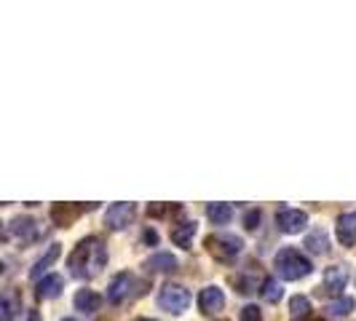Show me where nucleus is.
<instances>
[{"mask_svg":"<svg viewBox=\"0 0 356 321\" xmlns=\"http://www.w3.org/2000/svg\"><path fill=\"white\" fill-rule=\"evenodd\" d=\"M273 265H276V273L284 281H300L305 276H311V270H314L311 260L300 249H295V247H284V249L276 252Z\"/></svg>","mask_w":356,"mask_h":321,"instance_id":"2","label":"nucleus"},{"mask_svg":"<svg viewBox=\"0 0 356 321\" xmlns=\"http://www.w3.org/2000/svg\"><path fill=\"white\" fill-rule=\"evenodd\" d=\"M40 228H38V222L33 217H17V220H11L8 225H6V231H3V238L8 241V238H19V241H24V244H30V241H35Z\"/></svg>","mask_w":356,"mask_h":321,"instance_id":"8","label":"nucleus"},{"mask_svg":"<svg viewBox=\"0 0 356 321\" xmlns=\"http://www.w3.org/2000/svg\"><path fill=\"white\" fill-rule=\"evenodd\" d=\"M177 265H179L177 257L172 252H159V254H153V257L145 260V270L147 273H175Z\"/></svg>","mask_w":356,"mask_h":321,"instance_id":"13","label":"nucleus"},{"mask_svg":"<svg viewBox=\"0 0 356 321\" xmlns=\"http://www.w3.org/2000/svg\"><path fill=\"white\" fill-rule=\"evenodd\" d=\"M134 321H156V319H134Z\"/></svg>","mask_w":356,"mask_h":321,"instance_id":"30","label":"nucleus"},{"mask_svg":"<svg viewBox=\"0 0 356 321\" xmlns=\"http://www.w3.org/2000/svg\"><path fill=\"white\" fill-rule=\"evenodd\" d=\"M305 225H308V214L303 209H289V206H284V209L276 212V228L282 233H286V236H298L300 231H305Z\"/></svg>","mask_w":356,"mask_h":321,"instance_id":"7","label":"nucleus"},{"mask_svg":"<svg viewBox=\"0 0 356 321\" xmlns=\"http://www.w3.org/2000/svg\"><path fill=\"white\" fill-rule=\"evenodd\" d=\"M131 286H137V279L131 276V273H118L113 281H110V286H107V300L113 305H121L124 300H129L131 297Z\"/></svg>","mask_w":356,"mask_h":321,"instance_id":"11","label":"nucleus"},{"mask_svg":"<svg viewBox=\"0 0 356 321\" xmlns=\"http://www.w3.org/2000/svg\"><path fill=\"white\" fill-rule=\"evenodd\" d=\"M266 281H268V279L263 276L260 265L250 263L244 273H238V276H236V289H238L241 295H254V292H263Z\"/></svg>","mask_w":356,"mask_h":321,"instance_id":"10","label":"nucleus"},{"mask_svg":"<svg viewBox=\"0 0 356 321\" xmlns=\"http://www.w3.org/2000/svg\"><path fill=\"white\" fill-rule=\"evenodd\" d=\"M263 297H266L268 303H279L282 300V295H284V289H282V284L276 281V279H268L266 286H263V292H260Z\"/></svg>","mask_w":356,"mask_h":321,"instance_id":"24","label":"nucleus"},{"mask_svg":"<svg viewBox=\"0 0 356 321\" xmlns=\"http://www.w3.org/2000/svg\"><path fill=\"white\" fill-rule=\"evenodd\" d=\"M305 247H308V252H314V254H330V236L321 231V228H316V231L308 233Z\"/></svg>","mask_w":356,"mask_h":321,"instance_id":"21","label":"nucleus"},{"mask_svg":"<svg viewBox=\"0 0 356 321\" xmlns=\"http://www.w3.org/2000/svg\"><path fill=\"white\" fill-rule=\"evenodd\" d=\"M207 217L212 220L214 225H228L233 220V206L231 204H209L207 206Z\"/></svg>","mask_w":356,"mask_h":321,"instance_id":"22","label":"nucleus"},{"mask_svg":"<svg viewBox=\"0 0 356 321\" xmlns=\"http://www.w3.org/2000/svg\"><path fill=\"white\" fill-rule=\"evenodd\" d=\"M338 241L343 247H356V214L338 217Z\"/></svg>","mask_w":356,"mask_h":321,"instance_id":"17","label":"nucleus"},{"mask_svg":"<svg viewBox=\"0 0 356 321\" xmlns=\"http://www.w3.org/2000/svg\"><path fill=\"white\" fill-rule=\"evenodd\" d=\"M17 313H22V297L17 289H6L0 300V321H14Z\"/></svg>","mask_w":356,"mask_h":321,"instance_id":"16","label":"nucleus"},{"mask_svg":"<svg viewBox=\"0 0 356 321\" xmlns=\"http://www.w3.org/2000/svg\"><path fill=\"white\" fill-rule=\"evenodd\" d=\"M24 321H40L38 311H27V313H24Z\"/></svg>","mask_w":356,"mask_h":321,"instance_id":"29","label":"nucleus"},{"mask_svg":"<svg viewBox=\"0 0 356 321\" xmlns=\"http://www.w3.org/2000/svg\"><path fill=\"white\" fill-rule=\"evenodd\" d=\"M94 204H54L51 206V220L59 228H70L72 222L83 212H91Z\"/></svg>","mask_w":356,"mask_h":321,"instance_id":"9","label":"nucleus"},{"mask_svg":"<svg viewBox=\"0 0 356 321\" xmlns=\"http://www.w3.org/2000/svg\"><path fill=\"white\" fill-rule=\"evenodd\" d=\"M354 308H356L354 297H340V300H335L327 311H330V316H332V319H346V316H351V313H354Z\"/></svg>","mask_w":356,"mask_h":321,"instance_id":"23","label":"nucleus"},{"mask_svg":"<svg viewBox=\"0 0 356 321\" xmlns=\"http://www.w3.org/2000/svg\"><path fill=\"white\" fill-rule=\"evenodd\" d=\"M143 241L145 244H156V241H159V233L153 231V228H147V231L143 233Z\"/></svg>","mask_w":356,"mask_h":321,"instance_id":"28","label":"nucleus"},{"mask_svg":"<svg viewBox=\"0 0 356 321\" xmlns=\"http://www.w3.org/2000/svg\"><path fill=\"white\" fill-rule=\"evenodd\" d=\"M196 231H198L196 220H182V222H177V225L172 228V233H169V236H172V244H177L182 249H191Z\"/></svg>","mask_w":356,"mask_h":321,"instance_id":"14","label":"nucleus"},{"mask_svg":"<svg viewBox=\"0 0 356 321\" xmlns=\"http://www.w3.org/2000/svg\"><path fill=\"white\" fill-rule=\"evenodd\" d=\"M59 252H62V249H59V244H51V247H49V252H46V254L38 260L35 265L30 268V276H33V279H40V276H43V273H46V270H49V268L59 260Z\"/></svg>","mask_w":356,"mask_h":321,"instance_id":"20","label":"nucleus"},{"mask_svg":"<svg viewBox=\"0 0 356 321\" xmlns=\"http://www.w3.org/2000/svg\"><path fill=\"white\" fill-rule=\"evenodd\" d=\"M62 321H78V319H62Z\"/></svg>","mask_w":356,"mask_h":321,"instance_id":"31","label":"nucleus"},{"mask_svg":"<svg viewBox=\"0 0 356 321\" xmlns=\"http://www.w3.org/2000/svg\"><path fill=\"white\" fill-rule=\"evenodd\" d=\"M311 321H319V319H311Z\"/></svg>","mask_w":356,"mask_h":321,"instance_id":"32","label":"nucleus"},{"mask_svg":"<svg viewBox=\"0 0 356 321\" xmlns=\"http://www.w3.org/2000/svg\"><path fill=\"white\" fill-rule=\"evenodd\" d=\"M134 217H137V206L121 201V204H113L105 212V225L110 231L118 233V231H124V228H129V225L134 222Z\"/></svg>","mask_w":356,"mask_h":321,"instance_id":"5","label":"nucleus"},{"mask_svg":"<svg viewBox=\"0 0 356 321\" xmlns=\"http://www.w3.org/2000/svg\"><path fill=\"white\" fill-rule=\"evenodd\" d=\"M177 212H182L179 204H175V206H172V204H150V206H147V214H150V217H166V214H177Z\"/></svg>","mask_w":356,"mask_h":321,"instance_id":"25","label":"nucleus"},{"mask_svg":"<svg viewBox=\"0 0 356 321\" xmlns=\"http://www.w3.org/2000/svg\"><path fill=\"white\" fill-rule=\"evenodd\" d=\"M159 305L166 311V313H175V316H179V313H185V311H188V305H191V292H188L182 284L161 286Z\"/></svg>","mask_w":356,"mask_h":321,"instance_id":"4","label":"nucleus"},{"mask_svg":"<svg viewBox=\"0 0 356 321\" xmlns=\"http://www.w3.org/2000/svg\"><path fill=\"white\" fill-rule=\"evenodd\" d=\"M62 286H65L62 276H46V279H43V281H38V286H35L38 300H54V297H59Z\"/></svg>","mask_w":356,"mask_h":321,"instance_id":"18","label":"nucleus"},{"mask_svg":"<svg viewBox=\"0 0 356 321\" xmlns=\"http://www.w3.org/2000/svg\"><path fill=\"white\" fill-rule=\"evenodd\" d=\"M238 321H263V311L257 305H244L238 313Z\"/></svg>","mask_w":356,"mask_h":321,"instance_id":"26","label":"nucleus"},{"mask_svg":"<svg viewBox=\"0 0 356 321\" xmlns=\"http://www.w3.org/2000/svg\"><path fill=\"white\" fill-rule=\"evenodd\" d=\"M207 252L212 254L217 263L233 265L236 257L244 252V241L238 236H231V233H214V236L207 238Z\"/></svg>","mask_w":356,"mask_h":321,"instance_id":"3","label":"nucleus"},{"mask_svg":"<svg viewBox=\"0 0 356 321\" xmlns=\"http://www.w3.org/2000/svg\"><path fill=\"white\" fill-rule=\"evenodd\" d=\"M348 284V268L343 265H332L324 270V276H321V292L327 295V297H343V289Z\"/></svg>","mask_w":356,"mask_h":321,"instance_id":"6","label":"nucleus"},{"mask_svg":"<svg viewBox=\"0 0 356 321\" xmlns=\"http://www.w3.org/2000/svg\"><path fill=\"white\" fill-rule=\"evenodd\" d=\"M72 303H75V308L81 313H97L102 308V295H97L94 289H78L75 297H72Z\"/></svg>","mask_w":356,"mask_h":321,"instance_id":"15","label":"nucleus"},{"mask_svg":"<svg viewBox=\"0 0 356 321\" xmlns=\"http://www.w3.org/2000/svg\"><path fill=\"white\" fill-rule=\"evenodd\" d=\"M198 308H201V313H207V316L222 311V308H225V292H222L220 286H204V289L198 292Z\"/></svg>","mask_w":356,"mask_h":321,"instance_id":"12","label":"nucleus"},{"mask_svg":"<svg viewBox=\"0 0 356 321\" xmlns=\"http://www.w3.org/2000/svg\"><path fill=\"white\" fill-rule=\"evenodd\" d=\"M257 225H260V209H252V212L244 217V228H247V231H254Z\"/></svg>","mask_w":356,"mask_h":321,"instance_id":"27","label":"nucleus"},{"mask_svg":"<svg viewBox=\"0 0 356 321\" xmlns=\"http://www.w3.org/2000/svg\"><path fill=\"white\" fill-rule=\"evenodd\" d=\"M289 321H311V300L305 295H295L289 300Z\"/></svg>","mask_w":356,"mask_h":321,"instance_id":"19","label":"nucleus"},{"mask_svg":"<svg viewBox=\"0 0 356 321\" xmlns=\"http://www.w3.org/2000/svg\"><path fill=\"white\" fill-rule=\"evenodd\" d=\"M107 265V247L99 236H86L75 244V249L67 257V268L75 279L91 281L97 279Z\"/></svg>","mask_w":356,"mask_h":321,"instance_id":"1","label":"nucleus"}]
</instances>
